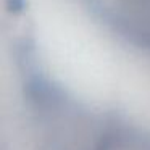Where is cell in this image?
Segmentation results:
<instances>
[{"label": "cell", "mask_w": 150, "mask_h": 150, "mask_svg": "<svg viewBox=\"0 0 150 150\" xmlns=\"http://www.w3.org/2000/svg\"><path fill=\"white\" fill-rule=\"evenodd\" d=\"M8 4H10V10L21 11L24 7V0H8Z\"/></svg>", "instance_id": "1"}]
</instances>
